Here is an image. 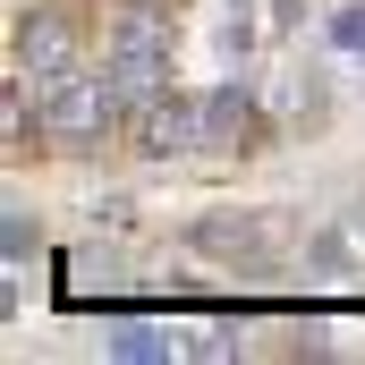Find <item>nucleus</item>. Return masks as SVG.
<instances>
[{
    "label": "nucleus",
    "mask_w": 365,
    "mask_h": 365,
    "mask_svg": "<svg viewBox=\"0 0 365 365\" xmlns=\"http://www.w3.org/2000/svg\"><path fill=\"white\" fill-rule=\"evenodd\" d=\"M110 349H119V357H162V349H170V331H153V323H119V331H110Z\"/></svg>",
    "instance_id": "obj_6"
},
{
    "label": "nucleus",
    "mask_w": 365,
    "mask_h": 365,
    "mask_svg": "<svg viewBox=\"0 0 365 365\" xmlns=\"http://www.w3.org/2000/svg\"><path fill=\"white\" fill-rule=\"evenodd\" d=\"M230 136H247V93H204V145H230Z\"/></svg>",
    "instance_id": "obj_5"
},
{
    "label": "nucleus",
    "mask_w": 365,
    "mask_h": 365,
    "mask_svg": "<svg viewBox=\"0 0 365 365\" xmlns=\"http://www.w3.org/2000/svg\"><path fill=\"white\" fill-rule=\"evenodd\" d=\"M110 86L119 93H162L170 86V51H162L153 26H119V43H110Z\"/></svg>",
    "instance_id": "obj_3"
},
{
    "label": "nucleus",
    "mask_w": 365,
    "mask_h": 365,
    "mask_svg": "<svg viewBox=\"0 0 365 365\" xmlns=\"http://www.w3.org/2000/svg\"><path fill=\"white\" fill-rule=\"evenodd\" d=\"M136 136H145V153H187V145H204V93L187 102V93H145V119H136Z\"/></svg>",
    "instance_id": "obj_2"
},
{
    "label": "nucleus",
    "mask_w": 365,
    "mask_h": 365,
    "mask_svg": "<svg viewBox=\"0 0 365 365\" xmlns=\"http://www.w3.org/2000/svg\"><path fill=\"white\" fill-rule=\"evenodd\" d=\"M110 102H119V86L110 77H43V128L51 136H102L110 128Z\"/></svg>",
    "instance_id": "obj_1"
},
{
    "label": "nucleus",
    "mask_w": 365,
    "mask_h": 365,
    "mask_svg": "<svg viewBox=\"0 0 365 365\" xmlns=\"http://www.w3.org/2000/svg\"><path fill=\"white\" fill-rule=\"evenodd\" d=\"M331 34H340V43H349V51H365V9H349V17H340V26H331Z\"/></svg>",
    "instance_id": "obj_7"
},
{
    "label": "nucleus",
    "mask_w": 365,
    "mask_h": 365,
    "mask_svg": "<svg viewBox=\"0 0 365 365\" xmlns=\"http://www.w3.org/2000/svg\"><path fill=\"white\" fill-rule=\"evenodd\" d=\"M17 68L68 77V26H60V17H17Z\"/></svg>",
    "instance_id": "obj_4"
}]
</instances>
